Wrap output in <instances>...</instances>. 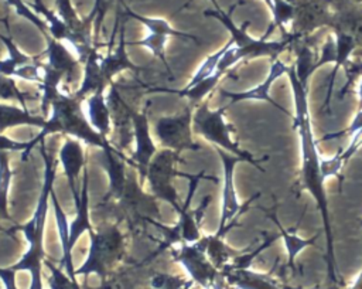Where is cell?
Segmentation results:
<instances>
[{
	"label": "cell",
	"mask_w": 362,
	"mask_h": 289,
	"mask_svg": "<svg viewBox=\"0 0 362 289\" xmlns=\"http://www.w3.org/2000/svg\"><path fill=\"white\" fill-rule=\"evenodd\" d=\"M288 71V67L280 61V60H274L270 69H269V74L266 75L264 81L259 85H256L255 88H250L247 91H243V92H226V91H222V95L229 98L230 99V103H235V102H239V101H267L270 103H273L277 109L280 110H284L272 96H270V88L272 85L274 84V81L277 78H280L283 74H287ZM286 112V110H284Z\"/></svg>",
	"instance_id": "4fadbf2b"
},
{
	"label": "cell",
	"mask_w": 362,
	"mask_h": 289,
	"mask_svg": "<svg viewBox=\"0 0 362 289\" xmlns=\"http://www.w3.org/2000/svg\"><path fill=\"white\" fill-rule=\"evenodd\" d=\"M143 21L150 26L151 33L148 37H146V40L140 41L139 45L147 47L156 58H160L161 61H164V44H165L167 35L177 34V33L171 31L170 27L164 21H160V20H154V21L143 20Z\"/></svg>",
	"instance_id": "603a6c76"
},
{
	"label": "cell",
	"mask_w": 362,
	"mask_h": 289,
	"mask_svg": "<svg viewBox=\"0 0 362 289\" xmlns=\"http://www.w3.org/2000/svg\"><path fill=\"white\" fill-rule=\"evenodd\" d=\"M88 173L86 170L82 174V184H81V197L79 203L75 204L76 214L74 220L69 222V239H68V248L69 251L74 248L76 241L81 238V235L86 231H92L90 220H89V210H88Z\"/></svg>",
	"instance_id": "2e32d148"
},
{
	"label": "cell",
	"mask_w": 362,
	"mask_h": 289,
	"mask_svg": "<svg viewBox=\"0 0 362 289\" xmlns=\"http://www.w3.org/2000/svg\"><path fill=\"white\" fill-rule=\"evenodd\" d=\"M218 154L222 160V169H223V187H222V205H221V220H219V227L216 231V237L222 238L225 232L230 228L232 220H235L236 215H239L246 205L253 200L250 198L249 203L242 205L238 200L236 190H235V183H233V173L235 167L239 162H243L240 157L233 156L222 149H218Z\"/></svg>",
	"instance_id": "ba28073f"
},
{
	"label": "cell",
	"mask_w": 362,
	"mask_h": 289,
	"mask_svg": "<svg viewBox=\"0 0 362 289\" xmlns=\"http://www.w3.org/2000/svg\"><path fill=\"white\" fill-rule=\"evenodd\" d=\"M264 1H266V4L269 6V8L272 10V8H273V1H272V0H264Z\"/></svg>",
	"instance_id": "e575fe53"
},
{
	"label": "cell",
	"mask_w": 362,
	"mask_h": 289,
	"mask_svg": "<svg viewBox=\"0 0 362 289\" xmlns=\"http://www.w3.org/2000/svg\"><path fill=\"white\" fill-rule=\"evenodd\" d=\"M225 109L226 106L218 108V109H209L206 103L197 106V109L192 113L194 130L198 135H201L205 140L215 144L218 149H222L233 156H238L243 162H247L262 170V167H259L257 160H255L250 153L242 150L238 142L232 139V128L225 120V116H223Z\"/></svg>",
	"instance_id": "3957f363"
},
{
	"label": "cell",
	"mask_w": 362,
	"mask_h": 289,
	"mask_svg": "<svg viewBox=\"0 0 362 289\" xmlns=\"http://www.w3.org/2000/svg\"><path fill=\"white\" fill-rule=\"evenodd\" d=\"M107 85L109 84L106 82L100 69V57L92 51L83 62V82L81 88L75 92V96L83 101L86 96L95 92H105V88Z\"/></svg>",
	"instance_id": "e0dca14e"
},
{
	"label": "cell",
	"mask_w": 362,
	"mask_h": 289,
	"mask_svg": "<svg viewBox=\"0 0 362 289\" xmlns=\"http://www.w3.org/2000/svg\"><path fill=\"white\" fill-rule=\"evenodd\" d=\"M0 99L3 101H17L21 108H27V99H34L28 92H23L16 85V79L0 74Z\"/></svg>",
	"instance_id": "484cf974"
},
{
	"label": "cell",
	"mask_w": 362,
	"mask_h": 289,
	"mask_svg": "<svg viewBox=\"0 0 362 289\" xmlns=\"http://www.w3.org/2000/svg\"><path fill=\"white\" fill-rule=\"evenodd\" d=\"M132 123H133V139H134V150L132 154V162L137 166L141 177H146L148 164L157 153V147L150 133V125H148L146 112H134L132 118Z\"/></svg>",
	"instance_id": "7c38bea8"
},
{
	"label": "cell",
	"mask_w": 362,
	"mask_h": 289,
	"mask_svg": "<svg viewBox=\"0 0 362 289\" xmlns=\"http://www.w3.org/2000/svg\"><path fill=\"white\" fill-rule=\"evenodd\" d=\"M344 164L345 163L341 160V157L338 154H335L332 157H322L321 156L320 167H321V174H322L324 181L329 177H337L341 173Z\"/></svg>",
	"instance_id": "4dcf8cb0"
},
{
	"label": "cell",
	"mask_w": 362,
	"mask_h": 289,
	"mask_svg": "<svg viewBox=\"0 0 362 289\" xmlns=\"http://www.w3.org/2000/svg\"><path fill=\"white\" fill-rule=\"evenodd\" d=\"M225 50H226V45H223L219 51H216V52L211 54L209 57H206V58L204 60V62L199 65V68L195 71L194 76L191 78V81L188 82V85H187L185 88L194 86V85H195V84H198L199 81H202V79H205V78H208V76L214 75V74L216 72V68H218L219 60L222 58V55H223Z\"/></svg>",
	"instance_id": "83f0119b"
},
{
	"label": "cell",
	"mask_w": 362,
	"mask_h": 289,
	"mask_svg": "<svg viewBox=\"0 0 362 289\" xmlns=\"http://www.w3.org/2000/svg\"><path fill=\"white\" fill-rule=\"evenodd\" d=\"M269 217L273 218V221H274V224H276V227H277V230H279V235H280V238L283 239L284 246H286V251H287L288 266L293 269V268H294V261H296V258L298 256V254H300L303 249H305L307 246L313 245V244L318 239V234L314 235V237L310 238V239L301 238V237L297 235L296 232L287 231V230L280 224V221H279V218L276 217L274 212H272Z\"/></svg>",
	"instance_id": "44dd1931"
},
{
	"label": "cell",
	"mask_w": 362,
	"mask_h": 289,
	"mask_svg": "<svg viewBox=\"0 0 362 289\" xmlns=\"http://www.w3.org/2000/svg\"><path fill=\"white\" fill-rule=\"evenodd\" d=\"M13 177V170L8 162V153L0 152V220H8V188Z\"/></svg>",
	"instance_id": "cb8c5ba5"
},
{
	"label": "cell",
	"mask_w": 362,
	"mask_h": 289,
	"mask_svg": "<svg viewBox=\"0 0 362 289\" xmlns=\"http://www.w3.org/2000/svg\"><path fill=\"white\" fill-rule=\"evenodd\" d=\"M51 201H52V208H54V214H55V222H57V228H58V237L61 241V246H62V266H65V269L68 271V276L75 282V271L72 269V261H71V251L68 248V239H69V222L66 221V215L62 211V208L59 207V203L55 197V193L52 190L51 193Z\"/></svg>",
	"instance_id": "ffe728a7"
},
{
	"label": "cell",
	"mask_w": 362,
	"mask_h": 289,
	"mask_svg": "<svg viewBox=\"0 0 362 289\" xmlns=\"http://www.w3.org/2000/svg\"><path fill=\"white\" fill-rule=\"evenodd\" d=\"M337 61H335V68H334V74H332V79L329 86H332V81L335 76V72L338 71V68L341 65H344L345 62H348V58L355 47V42L352 40V37L346 35V34H338L337 35Z\"/></svg>",
	"instance_id": "f1b7e54d"
},
{
	"label": "cell",
	"mask_w": 362,
	"mask_h": 289,
	"mask_svg": "<svg viewBox=\"0 0 362 289\" xmlns=\"http://www.w3.org/2000/svg\"><path fill=\"white\" fill-rule=\"evenodd\" d=\"M58 163L64 169V174L68 180L71 194L74 197L75 204H78L79 197H81L82 174L86 170L83 147L78 139L72 137V139H66L64 142V144L58 153Z\"/></svg>",
	"instance_id": "8fae6325"
},
{
	"label": "cell",
	"mask_w": 362,
	"mask_h": 289,
	"mask_svg": "<svg viewBox=\"0 0 362 289\" xmlns=\"http://www.w3.org/2000/svg\"><path fill=\"white\" fill-rule=\"evenodd\" d=\"M103 153H102V166L105 167L107 177H109V191H107V198H115L119 200L126 188L127 184V174H126V169H124V163L122 160V154L117 153V150L112 149L109 146V143H106L102 147Z\"/></svg>",
	"instance_id": "5bb4252c"
},
{
	"label": "cell",
	"mask_w": 362,
	"mask_h": 289,
	"mask_svg": "<svg viewBox=\"0 0 362 289\" xmlns=\"http://www.w3.org/2000/svg\"><path fill=\"white\" fill-rule=\"evenodd\" d=\"M202 242H204L205 254L214 266L223 265L232 256L226 244L222 241V238L216 235L202 238Z\"/></svg>",
	"instance_id": "d4e9b609"
},
{
	"label": "cell",
	"mask_w": 362,
	"mask_h": 289,
	"mask_svg": "<svg viewBox=\"0 0 362 289\" xmlns=\"http://www.w3.org/2000/svg\"><path fill=\"white\" fill-rule=\"evenodd\" d=\"M222 78V74L219 72H215L214 75L199 81L198 84H195L194 86H189V88H184L182 91H180V95L181 96H185L187 99H189L191 102H198L201 99H204L215 86L216 84L219 82V79Z\"/></svg>",
	"instance_id": "4316f807"
},
{
	"label": "cell",
	"mask_w": 362,
	"mask_h": 289,
	"mask_svg": "<svg viewBox=\"0 0 362 289\" xmlns=\"http://www.w3.org/2000/svg\"><path fill=\"white\" fill-rule=\"evenodd\" d=\"M41 154L45 162V171H44V183L42 188L40 191L35 211L31 217V220L20 227H14L11 231H21L28 241V246L34 248H41L42 249V234H44V224L47 218V211H48V203L49 197L52 193V184L55 180V173H57V166L58 160H55L52 156H49L44 150V142H41Z\"/></svg>",
	"instance_id": "8992f818"
},
{
	"label": "cell",
	"mask_w": 362,
	"mask_h": 289,
	"mask_svg": "<svg viewBox=\"0 0 362 289\" xmlns=\"http://www.w3.org/2000/svg\"><path fill=\"white\" fill-rule=\"evenodd\" d=\"M291 92L294 99V128L298 130L300 136V152H301V180L304 188L310 191L313 198L317 203L318 210L322 215V224L327 238V255H328V273L332 280H335V259H334V248H332V232L329 222V210H328V198L325 194L324 178L321 174L320 160L321 154L317 149V140L314 137V132L310 120L308 110V99H307V86L300 82L294 67H288L287 71Z\"/></svg>",
	"instance_id": "6da1fadb"
},
{
	"label": "cell",
	"mask_w": 362,
	"mask_h": 289,
	"mask_svg": "<svg viewBox=\"0 0 362 289\" xmlns=\"http://www.w3.org/2000/svg\"><path fill=\"white\" fill-rule=\"evenodd\" d=\"M17 271H14V268H0V278L3 280V283L6 285V289H16V275Z\"/></svg>",
	"instance_id": "d6a6232c"
},
{
	"label": "cell",
	"mask_w": 362,
	"mask_h": 289,
	"mask_svg": "<svg viewBox=\"0 0 362 289\" xmlns=\"http://www.w3.org/2000/svg\"><path fill=\"white\" fill-rule=\"evenodd\" d=\"M337 61V40L334 37L327 38L321 48V55L315 61V69L321 68L327 62H335Z\"/></svg>",
	"instance_id": "1f68e13d"
},
{
	"label": "cell",
	"mask_w": 362,
	"mask_h": 289,
	"mask_svg": "<svg viewBox=\"0 0 362 289\" xmlns=\"http://www.w3.org/2000/svg\"><path fill=\"white\" fill-rule=\"evenodd\" d=\"M331 289H335V288H331Z\"/></svg>",
	"instance_id": "d590c367"
},
{
	"label": "cell",
	"mask_w": 362,
	"mask_h": 289,
	"mask_svg": "<svg viewBox=\"0 0 362 289\" xmlns=\"http://www.w3.org/2000/svg\"><path fill=\"white\" fill-rule=\"evenodd\" d=\"M100 69L102 74L106 79L107 84H110L112 78L124 71V69H132V71H137L139 67H136L127 57L124 48H123V41L120 42V45L113 51L109 52L106 57H100Z\"/></svg>",
	"instance_id": "7402d4cb"
},
{
	"label": "cell",
	"mask_w": 362,
	"mask_h": 289,
	"mask_svg": "<svg viewBox=\"0 0 362 289\" xmlns=\"http://www.w3.org/2000/svg\"><path fill=\"white\" fill-rule=\"evenodd\" d=\"M191 128L192 112L187 108L178 115L158 118L154 125V135L164 149L177 153L182 150H198L199 146L192 139Z\"/></svg>",
	"instance_id": "52a82bcc"
},
{
	"label": "cell",
	"mask_w": 362,
	"mask_h": 289,
	"mask_svg": "<svg viewBox=\"0 0 362 289\" xmlns=\"http://www.w3.org/2000/svg\"><path fill=\"white\" fill-rule=\"evenodd\" d=\"M44 133L40 132V135H37L33 140L30 142H16L4 135H0V152H18L23 150L24 153L30 152L33 146H35L38 142H41L44 139Z\"/></svg>",
	"instance_id": "f546056e"
},
{
	"label": "cell",
	"mask_w": 362,
	"mask_h": 289,
	"mask_svg": "<svg viewBox=\"0 0 362 289\" xmlns=\"http://www.w3.org/2000/svg\"><path fill=\"white\" fill-rule=\"evenodd\" d=\"M356 95H358V109H362V78H361V81L358 84Z\"/></svg>",
	"instance_id": "836d02e7"
},
{
	"label": "cell",
	"mask_w": 362,
	"mask_h": 289,
	"mask_svg": "<svg viewBox=\"0 0 362 289\" xmlns=\"http://www.w3.org/2000/svg\"><path fill=\"white\" fill-rule=\"evenodd\" d=\"M178 153L170 149H163L157 152L156 156L151 159L146 178L148 180L150 191L156 198H160L170 205H173L180 212L178 205V194L173 186V178L178 174L175 164H177Z\"/></svg>",
	"instance_id": "5b68a950"
},
{
	"label": "cell",
	"mask_w": 362,
	"mask_h": 289,
	"mask_svg": "<svg viewBox=\"0 0 362 289\" xmlns=\"http://www.w3.org/2000/svg\"><path fill=\"white\" fill-rule=\"evenodd\" d=\"M82 105L85 106L83 110L92 128L102 137H106V135L110 132L112 115H110V109H109L105 92L99 91L86 96L82 101Z\"/></svg>",
	"instance_id": "9a60e30c"
},
{
	"label": "cell",
	"mask_w": 362,
	"mask_h": 289,
	"mask_svg": "<svg viewBox=\"0 0 362 289\" xmlns=\"http://www.w3.org/2000/svg\"><path fill=\"white\" fill-rule=\"evenodd\" d=\"M20 125H30L44 129L47 125V119L40 115H33L25 108L0 103V135H3V132L7 129Z\"/></svg>",
	"instance_id": "d6986e66"
},
{
	"label": "cell",
	"mask_w": 362,
	"mask_h": 289,
	"mask_svg": "<svg viewBox=\"0 0 362 289\" xmlns=\"http://www.w3.org/2000/svg\"><path fill=\"white\" fill-rule=\"evenodd\" d=\"M47 57L48 61L45 62L48 67L52 69L61 72L66 82H71L78 67V58L74 54V51L68 50L65 45L55 40L48 41V48H47Z\"/></svg>",
	"instance_id": "ac0fdd59"
},
{
	"label": "cell",
	"mask_w": 362,
	"mask_h": 289,
	"mask_svg": "<svg viewBox=\"0 0 362 289\" xmlns=\"http://www.w3.org/2000/svg\"><path fill=\"white\" fill-rule=\"evenodd\" d=\"M90 245L88 256L75 275L98 273L103 275L107 268L119 261L124 246V238L116 225H107L98 231H90Z\"/></svg>",
	"instance_id": "277c9868"
},
{
	"label": "cell",
	"mask_w": 362,
	"mask_h": 289,
	"mask_svg": "<svg viewBox=\"0 0 362 289\" xmlns=\"http://www.w3.org/2000/svg\"><path fill=\"white\" fill-rule=\"evenodd\" d=\"M44 135L62 132L79 142H85L86 144L103 147L107 140L102 137L89 123L82 101L78 99L75 95L68 96L61 94L51 105L49 116L47 119L45 128L41 130Z\"/></svg>",
	"instance_id": "7a4b0ae2"
},
{
	"label": "cell",
	"mask_w": 362,
	"mask_h": 289,
	"mask_svg": "<svg viewBox=\"0 0 362 289\" xmlns=\"http://www.w3.org/2000/svg\"><path fill=\"white\" fill-rule=\"evenodd\" d=\"M117 211L120 218H127L134 224L153 222L158 217V207L156 197L148 194L130 178H127L126 188L122 197L117 200Z\"/></svg>",
	"instance_id": "9c48e42d"
},
{
	"label": "cell",
	"mask_w": 362,
	"mask_h": 289,
	"mask_svg": "<svg viewBox=\"0 0 362 289\" xmlns=\"http://www.w3.org/2000/svg\"><path fill=\"white\" fill-rule=\"evenodd\" d=\"M175 259L187 269L188 275L204 288H209L215 282L216 271L205 254L202 239L195 244H182L175 252Z\"/></svg>",
	"instance_id": "30bf717a"
}]
</instances>
